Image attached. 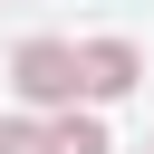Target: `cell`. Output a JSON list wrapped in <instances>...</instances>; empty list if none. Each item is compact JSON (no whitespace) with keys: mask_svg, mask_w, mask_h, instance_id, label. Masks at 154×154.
Here are the masks:
<instances>
[{"mask_svg":"<svg viewBox=\"0 0 154 154\" xmlns=\"http://www.w3.org/2000/svg\"><path fill=\"white\" fill-rule=\"evenodd\" d=\"M10 87H19V106H38V116H58V106H77L87 87H77V48L67 38H29L19 58H10Z\"/></svg>","mask_w":154,"mask_h":154,"instance_id":"obj_1","label":"cell"},{"mask_svg":"<svg viewBox=\"0 0 154 154\" xmlns=\"http://www.w3.org/2000/svg\"><path fill=\"white\" fill-rule=\"evenodd\" d=\"M48 154H116V144H106V125H96V116L58 106V116H48Z\"/></svg>","mask_w":154,"mask_h":154,"instance_id":"obj_3","label":"cell"},{"mask_svg":"<svg viewBox=\"0 0 154 154\" xmlns=\"http://www.w3.org/2000/svg\"><path fill=\"white\" fill-rule=\"evenodd\" d=\"M135 77H144V48H135V38H87V48H77V87H87V96H125Z\"/></svg>","mask_w":154,"mask_h":154,"instance_id":"obj_2","label":"cell"},{"mask_svg":"<svg viewBox=\"0 0 154 154\" xmlns=\"http://www.w3.org/2000/svg\"><path fill=\"white\" fill-rule=\"evenodd\" d=\"M0 154H48V116H0Z\"/></svg>","mask_w":154,"mask_h":154,"instance_id":"obj_4","label":"cell"}]
</instances>
